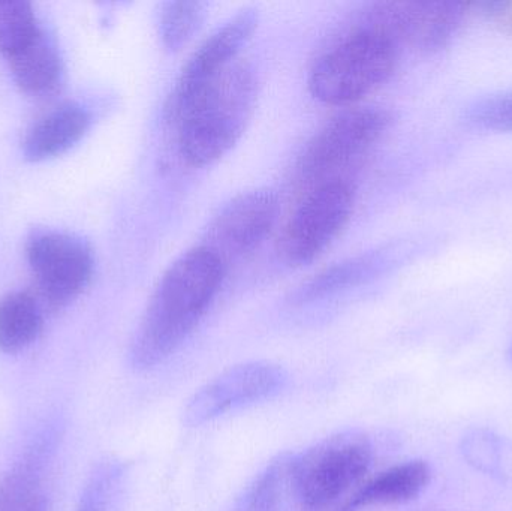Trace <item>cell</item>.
I'll return each instance as SVG.
<instances>
[{
	"mask_svg": "<svg viewBox=\"0 0 512 511\" xmlns=\"http://www.w3.org/2000/svg\"><path fill=\"white\" fill-rule=\"evenodd\" d=\"M206 15V5L201 2H168L159 15V35L162 44L170 51H177L192 38Z\"/></svg>",
	"mask_w": 512,
	"mask_h": 511,
	"instance_id": "cell-20",
	"label": "cell"
},
{
	"mask_svg": "<svg viewBox=\"0 0 512 511\" xmlns=\"http://www.w3.org/2000/svg\"><path fill=\"white\" fill-rule=\"evenodd\" d=\"M90 114L74 102H66L45 114L27 132L23 141L24 158L42 162L68 152L86 135Z\"/></svg>",
	"mask_w": 512,
	"mask_h": 511,
	"instance_id": "cell-13",
	"label": "cell"
},
{
	"mask_svg": "<svg viewBox=\"0 0 512 511\" xmlns=\"http://www.w3.org/2000/svg\"><path fill=\"white\" fill-rule=\"evenodd\" d=\"M462 452L477 470L501 479L512 477V446L493 432H471L463 440Z\"/></svg>",
	"mask_w": 512,
	"mask_h": 511,
	"instance_id": "cell-19",
	"label": "cell"
},
{
	"mask_svg": "<svg viewBox=\"0 0 512 511\" xmlns=\"http://www.w3.org/2000/svg\"><path fill=\"white\" fill-rule=\"evenodd\" d=\"M354 210V189L343 180L316 186L283 228L279 254L291 266L318 258L348 225Z\"/></svg>",
	"mask_w": 512,
	"mask_h": 511,
	"instance_id": "cell-7",
	"label": "cell"
},
{
	"mask_svg": "<svg viewBox=\"0 0 512 511\" xmlns=\"http://www.w3.org/2000/svg\"><path fill=\"white\" fill-rule=\"evenodd\" d=\"M6 62L15 83L27 95L38 98L51 95L62 83V59L47 32Z\"/></svg>",
	"mask_w": 512,
	"mask_h": 511,
	"instance_id": "cell-14",
	"label": "cell"
},
{
	"mask_svg": "<svg viewBox=\"0 0 512 511\" xmlns=\"http://www.w3.org/2000/svg\"><path fill=\"white\" fill-rule=\"evenodd\" d=\"M26 249L41 305L59 311L89 287L95 261L92 249L80 237L39 230L29 237Z\"/></svg>",
	"mask_w": 512,
	"mask_h": 511,
	"instance_id": "cell-6",
	"label": "cell"
},
{
	"mask_svg": "<svg viewBox=\"0 0 512 511\" xmlns=\"http://www.w3.org/2000/svg\"><path fill=\"white\" fill-rule=\"evenodd\" d=\"M292 456L283 453L264 468L246 494L242 511H288L289 506L301 511L292 485Z\"/></svg>",
	"mask_w": 512,
	"mask_h": 511,
	"instance_id": "cell-16",
	"label": "cell"
},
{
	"mask_svg": "<svg viewBox=\"0 0 512 511\" xmlns=\"http://www.w3.org/2000/svg\"><path fill=\"white\" fill-rule=\"evenodd\" d=\"M279 213V198L270 189L237 195L225 204L207 228L204 243L222 263L255 251L270 234Z\"/></svg>",
	"mask_w": 512,
	"mask_h": 511,
	"instance_id": "cell-10",
	"label": "cell"
},
{
	"mask_svg": "<svg viewBox=\"0 0 512 511\" xmlns=\"http://www.w3.org/2000/svg\"><path fill=\"white\" fill-rule=\"evenodd\" d=\"M256 93L258 84L251 66L236 60L168 114V120L177 126L183 161L201 168L227 155L248 128Z\"/></svg>",
	"mask_w": 512,
	"mask_h": 511,
	"instance_id": "cell-2",
	"label": "cell"
},
{
	"mask_svg": "<svg viewBox=\"0 0 512 511\" xmlns=\"http://www.w3.org/2000/svg\"><path fill=\"white\" fill-rule=\"evenodd\" d=\"M508 357H510L511 362H512V342H511V345H510V350H508Z\"/></svg>",
	"mask_w": 512,
	"mask_h": 511,
	"instance_id": "cell-25",
	"label": "cell"
},
{
	"mask_svg": "<svg viewBox=\"0 0 512 511\" xmlns=\"http://www.w3.org/2000/svg\"><path fill=\"white\" fill-rule=\"evenodd\" d=\"M225 269L216 255L200 245L168 267L132 338V368H155L188 339L215 300Z\"/></svg>",
	"mask_w": 512,
	"mask_h": 511,
	"instance_id": "cell-1",
	"label": "cell"
},
{
	"mask_svg": "<svg viewBox=\"0 0 512 511\" xmlns=\"http://www.w3.org/2000/svg\"><path fill=\"white\" fill-rule=\"evenodd\" d=\"M462 2H379L364 12L360 23L387 36L397 48L436 53L450 45L465 20Z\"/></svg>",
	"mask_w": 512,
	"mask_h": 511,
	"instance_id": "cell-8",
	"label": "cell"
},
{
	"mask_svg": "<svg viewBox=\"0 0 512 511\" xmlns=\"http://www.w3.org/2000/svg\"><path fill=\"white\" fill-rule=\"evenodd\" d=\"M466 117L475 128L512 132V92L480 99L469 107Z\"/></svg>",
	"mask_w": 512,
	"mask_h": 511,
	"instance_id": "cell-22",
	"label": "cell"
},
{
	"mask_svg": "<svg viewBox=\"0 0 512 511\" xmlns=\"http://www.w3.org/2000/svg\"><path fill=\"white\" fill-rule=\"evenodd\" d=\"M376 258L373 255L351 258L343 263L334 264L330 269L324 270L312 279L306 287L295 294V302L309 303L322 297L330 296L337 291L360 284L373 272Z\"/></svg>",
	"mask_w": 512,
	"mask_h": 511,
	"instance_id": "cell-18",
	"label": "cell"
},
{
	"mask_svg": "<svg viewBox=\"0 0 512 511\" xmlns=\"http://www.w3.org/2000/svg\"><path fill=\"white\" fill-rule=\"evenodd\" d=\"M399 48L378 30L358 23L313 63L309 89L324 104L349 105L393 75Z\"/></svg>",
	"mask_w": 512,
	"mask_h": 511,
	"instance_id": "cell-3",
	"label": "cell"
},
{
	"mask_svg": "<svg viewBox=\"0 0 512 511\" xmlns=\"http://www.w3.org/2000/svg\"><path fill=\"white\" fill-rule=\"evenodd\" d=\"M45 29L27 2H0V54L5 60L26 50Z\"/></svg>",
	"mask_w": 512,
	"mask_h": 511,
	"instance_id": "cell-17",
	"label": "cell"
},
{
	"mask_svg": "<svg viewBox=\"0 0 512 511\" xmlns=\"http://www.w3.org/2000/svg\"><path fill=\"white\" fill-rule=\"evenodd\" d=\"M286 383L285 369L271 362L233 366L192 395L183 410V422L188 426L206 425L231 411L279 395Z\"/></svg>",
	"mask_w": 512,
	"mask_h": 511,
	"instance_id": "cell-9",
	"label": "cell"
},
{
	"mask_svg": "<svg viewBox=\"0 0 512 511\" xmlns=\"http://www.w3.org/2000/svg\"><path fill=\"white\" fill-rule=\"evenodd\" d=\"M372 444L358 431H343L292 456V485L301 511H324L339 503L372 464Z\"/></svg>",
	"mask_w": 512,
	"mask_h": 511,
	"instance_id": "cell-4",
	"label": "cell"
},
{
	"mask_svg": "<svg viewBox=\"0 0 512 511\" xmlns=\"http://www.w3.org/2000/svg\"><path fill=\"white\" fill-rule=\"evenodd\" d=\"M259 14L254 8H246L231 17L227 23L215 30L197 50L189 57L183 68L173 92L168 96L165 113H173L186 99L206 86L213 78L218 77L237 56L246 44L251 41Z\"/></svg>",
	"mask_w": 512,
	"mask_h": 511,
	"instance_id": "cell-11",
	"label": "cell"
},
{
	"mask_svg": "<svg viewBox=\"0 0 512 511\" xmlns=\"http://www.w3.org/2000/svg\"><path fill=\"white\" fill-rule=\"evenodd\" d=\"M20 511H50V504L47 498L35 495Z\"/></svg>",
	"mask_w": 512,
	"mask_h": 511,
	"instance_id": "cell-24",
	"label": "cell"
},
{
	"mask_svg": "<svg viewBox=\"0 0 512 511\" xmlns=\"http://www.w3.org/2000/svg\"><path fill=\"white\" fill-rule=\"evenodd\" d=\"M125 473V464L120 461L99 464L84 486L77 511H110Z\"/></svg>",
	"mask_w": 512,
	"mask_h": 511,
	"instance_id": "cell-21",
	"label": "cell"
},
{
	"mask_svg": "<svg viewBox=\"0 0 512 511\" xmlns=\"http://www.w3.org/2000/svg\"><path fill=\"white\" fill-rule=\"evenodd\" d=\"M44 326L42 305L23 291L9 293L0 300V351L20 353L41 335Z\"/></svg>",
	"mask_w": 512,
	"mask_h": 511,
	"instance_id": "cell-15",
	"label": "cell"
},
{
	"mask_svg": "<svg viewBox=\"0 0 512 511\" xmlns=\"http://www.w3.org/2000/svg\"><path fill=\"white\" fill-rule=\"evenodd\" d=\"M430 479L432 470L427 462H403L358 486L336 511H363L370 507L408 503L427 488Z\"/></svg>",
	"mask_w": 512,
	"mask_h": 511,
	"instance_id": "cell-12",
	"label": "cell"
},
{
	"mask_svg": "<svg viewBox=\"0 0 512 511\" xmlns=\"http://www.w3.org/2000/svg\"><path fill=\"white\" fill-rule=\"evenodd\" d=\"M391 117L381 108H355L331 119L298 159V182L310 188L336 182V174L366 155L387 131Z\"/></svg>",
	"mask_w": 512,
	"mask_h": 511,
	"instance_id": "cell-5",
	"label": "cell"
},
{
	"mask_svg": "<svg viewBox=\"0 0 512 511\" xmlns=\"http://www.w3.org/2000/svg\"><path fill=\"white\" fill-rule=\"evenodd\" d=\"M490 14L512 35V2L487 3Z\"/></svg>",
	"mask_w": 512,
	"mask_h": 511,
	"instance_id": "cell-23",
	"label": "cell"
}]
</instances>
